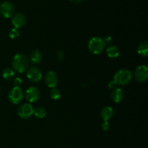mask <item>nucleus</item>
I'll return each mask as SVG.
<instances>
[{
  "label": "nucleus",
  "instance_id": "15",
  "mask_svg": "<svg viewBox=\"0 0 148 148\" xmlns=\"http://www.w3.org/2000/svg\"><path fill=\"white\" fill-rule=\"evenodd\" d=\"M137 53L143 57H147L148 55V43L147 40L140 43L137 47Z\"/></svg>",
  "mask_w": 148,
  "mask_h": 148
},
{
  "label": "nucleus",
  "instance_id": "3",
  "mask_svg": "<svg viewBox=\"0 0 148 148\" xmlns=\"http://www.w3.org/2000/svg\"><path fill=\"white\" fill-rule=\"evenodd\" d=\"M105 43L100 37H93L88 42V49L94 54H101L105 49Z\"/></svg>",
  "mask_w": 148,
  "mask_h": 148
},
{
  "label": "nucleus",
  "instance_id": "10",
  "mask_svg": "<svg viewBox=\"0 0 148 148\" xmlns=\"http://www.w3.org/2000/svg\"><path fill=\"white\" fill-rule=\"evenodd\" d=\"M40 97V91L36 87H30L25 92V98L28 102H36Z\"/></svg>",
  "mask_w": 148,
  "mask_h": 148
},
{
  "label": "nucleus",
  "instance_id": "20",
  "mask_svg": "<svg viewBox=\"0 0 148 148\" xmlns=\"http://www.w3.org/2000/svg\"><path fill=\"white\" fill-rule=\"evenodd\" d=\"M9 36H10V38L14 39L17 38L19 36V31L17 28H12L10 30V33H9Z\"/></svg>",
  "mask_w": 148,
  "mask_h": 148
},
{
  "label": "nucleus",
  "instance_id": "8",
  "mask_svg": "<svg viewBox=\"0 0 148 148\" xmlns=\"http://www.w3.org/2000/svg\"><path fill=\"white\" fill-rule=\"evenodd\" d=\"M27 79L30 82L33 83L38 82L42 78V73L40 69L37 67H32L27 70V74H26Z\"/></svg>",
  "mask_w": 148,
  "mask_h": 148
},
{
  "label": "nucleus",
  "instance_id": "22",
  "mask_svg": "<svg viewBox=\"0 0 148 148\" xmlns=\"http://www.w3.org/2000/svg\"><path fill=\"white\" fill-rule=\"evenodd\" d=\"M101 128L103 131H108L110 128V124L108 121H103L102 124H101Z\"/></svg>",
  "mask_w": 148,
  "mask_h": 148
},
{
  "label": "nucleus",
  "instance_id": "18",
  "mask_svg": "<svg viewBox=\"0 0 148 148\" xmlns=\"http://www.w3.org/2000/svg\"><path fill=\"white\" fill-rule=\"evenodd\" d=\"M33 114L36 116L37 118L38 119H42L43 117L46 116V111L42 107H38L36 109L33 110Z\"/></svg>",
  "mask_w": 148,
  "mask_h": 148
},
{
  "label": "nucleus",
  "instance_id": "26",
  "mask_svg": "<svg viewBox=\"0 0 148 148\" xmlns=\"http://www.w3.org/2000/svg\"><path fill=\"white\" fill-rule=\"evenodd\" d=\"M71 1H72V2H75V3H79L80 2V1H82V0H70Z\"/></svg>",
  "mask_w": 148,
  "mask_h": 148
},
{
  "label": "nucleus",
  "instance_id": "11",
  "mask_svg": "<svg viewBox=\"0 0 148 148\" xmlns=\"http://www.w3.org/2000/svg\"><path fill=\"white\" fill-rule=\"evenodd\" d=\"M12 23L14 25V28H20L23 27L26 23L25 16L23 13H17L14 14L12 18Z\"/></svg>",
  "mask_w": 148,
  "mask_h": 148
},
{
  "label": "nucleus",
  "instance_id": "16",
  "mask_svg": "<svg viewBox=\"0 0 148 148\" xmlns=\"http://www.w3.org/2000/svg\"><path fill=\"white\" fill-rule=\"evenodd\" d=\"M107 55L110 58H117L119 56V49L116 46H110L106 49Z\"/></svg>",
  "mask_w": 148,
  "mask_h": 148
},
{
  "label": "nucleus",
  "instance_id": "25",
  "mask_svg": "<svg viewBox=\"0 0 148 148\" xmlns=\"http://www.w3.org/2000/svg\"><path fill=\"white\" fill-rule=\"evenodd\" d=\"M104 43H105V44H108V45H110L111 43H112V38L111 37V36H107V37H106L105 40H103Z\"/></svg>",
  "mask_w": 148,
  "mask_h": 148
},
{
  "label": "nucleus",
  "instance_id": "9",
  "mask_svg": "<svg viewBox=\"0 0 148 148\" xmlns=\"http://www.w3.org/2000/svg\"><path fill=\"white\" fill-rule=\"evenodd\" d=\"M45 83L49 88H56L59 82V77L57 74L53 71H49L45 76Z\"/></svg>",
  "mask_w": 148,
  "mask_h": 148
},
{
  "label": "nucleus",
  "instance_id": "23",
  "mask_svg": "<svg viewBox=\"0 0 148 148\" xmlns=\"http://www.w3.org/2000/svg\"><path fill=\"white\" fill-rule=\"evenodd\" d=\"M57 57L59 59V60L63 61L64 58V53L62 50H59V51L57 52Z\"/></svg>",
  "mask_w": 148,
  "mask_h": 148
},
{
  "label": "nucleus",
  "instance_id": "4",
  "mask_svg": "<svg viewBox=\"0 0 148 148\" xmlns=\"http://www.w3.org/2000/svg\"><path fill=\"white\" fill-rule=\"evenodd\" d=\"M23 92L21 88L19 87H14L10 90L8 93L9 100L13 104H18L23 101Z\"/></svg>",
  "mask_w": 148,
  "mask_h": 148
},
{
  "label": "nucleus",
  "instance_id": "7",
  "mask_svg": "<svg viewBox=\"0 0 148 148\" xmlns=\"http://www.w3.org/2000/svg\"><path fill=\"white\" fill-rule=\"evenodd\" d=\"M134 77L140 82H144L148 77V68L146 65L139 66L134 72Z\"/></svg>",
  "mask_w": 148,
  "mask_h": 148
},
{
  "label": "nucleus",
  "instance_id": "2",
  "mask_svg": "<svg viewBox=\"0 0 148 148\" xmlns=\"http://www.w3.org/2000/svg\"><path fill=\"white\" fill-rule=\"evenodd\" d=\"M132 79V74L127 69H121L114 75V81L117 85L124 86L130 83Z\"/></svg>",
  "mask_w": 148,
  "mask_h": 148
},
{
  "label": "nucleus",
  "instance_id": "17",
  "mask_svg": "<svg viewBox=\"0 0 148 148\" xmlns=\"http://www.w3.org/2000/svg\"><path fill=\"white\" fill-rule=\"evenodd\" d=\"M14 71L12 69H10V68H6L2 71V77L5 79L6 80L11 79L14 77Z\"/></svg>",
  "mask_w": 148,
  "mask_h": 148
},
{
  "label": "nucleus",
  "instance_id": "6",
  "mask_svg": "<svg viewBox=\"0 0 148 148\" xmlns=\"http://www.w3.org/2000/svg\"><path fill=\"white\" fill-rule=\"evenodd\" d=\"M33 108L30 103H24L20 106L17 111L19 117L23 119H29L33 114Z\"/></svg>",
  "mask_w": 148,
  "mask_h": 148
},
{
  "label": "nucleus",
  "instance_id": "19",
  "mask_svg": "<svg viewBox=\"0 0 148 148\" xmlns=\"http://www.w3.org/2000/svg\"><path fill=\"white\" fill-rule=\"evenodd\" d=\"M50 96L51 99L58 100L61 96V92L59 90L56 88H51L50 91Z\"/></svg>",
  "mask_w": 148,
  "mask_h": 148
},
{
  "label": "nucleus",
  "instance_id": "24",
  "mask_svg": "<svg viewBox=\"0 0 148 148\" xmlns=\"http://www.w3.org/2000/svg\"><path fill=\"white\" fill-rule=\"evenodd\" d=\"M108 88H110V89L114 90V89H116V88L117 84L116 83V82H114V80H113V81H111V82H110L109 83H108Z\"/></svg>",
  "mask_w": 148,
  "mask_h": 148
},
{
  "label": "nucleus",
  "instance_id": "13",
  "mask_svg": "<svg viewBox=\"0 0 148 148\" xmlns=\"http://www.w3.org/2000/svg\"><path fill=\"white\" fill-rule=\"evenodd\" d=\"M111 99L115 103H120L124 98V92L123 90L120 88H116L113 90L111 94Z\"/></svg>",
  "mask_w": 148,
  "mask_h": 148
},
{
  "label": "nucleus",
  "instance_id": "5",
  "mask_svg": "<svg viewBox=\"0 0 148 148\" xmlns=\"http://www.w3.org/2000/svg\"><path fill=\"white\" fill-rule=\"evenodd\" d=\"M14 12V6L10 1H4L0 4V13L6 18H10L13 16Z\"/></svg>",
  "mask_w": 148,
  "mask_h": 148
},
{
  "label": "nucleus",
  "instance_id": "1",
  "mask_svg": "<svg viewBox=\"0 0 148 148\" xmlns=\"http://www.w3.org/2000/svg\"><path fill=\"white\" fill-rule=\"evenodd\" d=\"M12 65L14 70L18 73H23L27 70L29 65V59L23 53H17L14 56Z\"/></svg>",
  "mask_w": 148,
  "mask_h": 148
},
{
  "label": "nucleus",
  "instance_id": "12",
  "mask_svg": "<svg viewBox=\"0 0 148 148\" xmlns=\"http://www.w3.org/2000/svg\"><path fill=\"white\" fill-rule=\"evenodd\" d=\"M114 115L113 108L110 106H106L101 111V117L104 121H108Z\"/></svg>",
  "mask_w": 148,
  "mask_h": 148
},
{
  "label": "nucleus",
  "instance_id": "14",
  "mask_svg": "<svg viewBox=\"0 0 148 148\" xmlns=\"http://www.w3.org/2000/svg\"><path fill=\"white\" fill-rule=\"evenodd\" d=\"M42 60V54L40 51L34 50L30 53V61L33 64H38L40 63Z\"/></svg>",
  "mask_w": 148,
  "mask_h": 148
},
{
  "label": "nucleus",
  "instance_id": "21",
  "mask_svg": "<svg viewBox=\"0 0 148 148\" xmlns=\"http://www.w3.org/2000/svg\"><path fill=\"white\" fill-rule=\"evenodd\" d=\"M22 82H23V81H22L21 78H20V77H15L14 79V81H13L14 86V87H19V88H20V86L21 85Z\"/></svg>",
  "mask_w": 148,
  "mask_h": 148
}]
</instances>
